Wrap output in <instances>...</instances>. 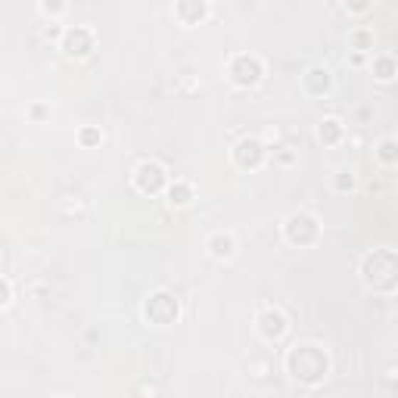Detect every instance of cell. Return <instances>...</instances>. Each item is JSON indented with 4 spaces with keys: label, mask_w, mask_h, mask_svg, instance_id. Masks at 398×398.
I'll return each mask as SVG.
<instances>
[{
    "label": "cell",
    "mask_w": 398,
    "mask_h": 398,
    "mask_svg": "<svg viewBox=\"0 0 398 398\" xmlns=\"http://www.w3.org/2000/svg\"><path fill=\"white\" fill-rule=\"evenodd\" d=\"M370 72L377 81H392L398 75V59L389 53H370Z\"/></svg>",
    "instance_id": "9a60e30c"
},
{
    "label": "cell",
    "mask_w": 398,
    "mask_h": 398,
    "mask_svg": "<svg viewBox=\"0 0 398 398\" xmlns=\"http://www.w3.org/2000/svg\"><path fill=\"white\" fill-rule=\"evenodd\" d=\"M165 197H168V206H172V209H184V206H190V202H193V184L181 181V177H174V181H168Z\"/></svg>",
    "instance_id": "5bb4252c"
},
{
    "label": "cell",
    "mask_w": 398,
    "mask_h": 398,
    "mask_svg": "<svg viewBox=\"0 0 398 398\" xmlns=\"http://www.w3.org/2000/svg\"><path fill=\"white\" fill-rule=\"evenodd\" d=\"M44 115H50V109L44 103H35V106H28V118H35V122H41Z\"/></svg>",
    "instance_id": "7402d4cb"
},
{
    "label": "cell",
    "mask_w": 398,
    "mask_h": 398,
    "mask_svg": "<svg viewBox=\"0 0 398 398\" xmlns=\"http://www.w3.org/2000/svg\"><path fill=\"white\" fill-rule=\"evenodd\" d=\"M283 236L293 246H315L320 240V221L311 211H293L283 224Z\"/></svg>",
    "instance_id": "5b68a950"
},
{
    "label": "cell",
    "mask_w": 398,
    "mask_h": 398,
    "mask_svg": "<svg viewBox=\"0 0 398 398\" xmlns=\"http://www.w3.org/2000/svg\"><path fill=\"white\" fill-rule=\"evenodd\" d=\"M143 318H147V324H152V327H172L174 320L181 318V302H177L174 293L156 290L147 295V302H143Z\"/></svg>",
    "instance_id": "3957f363"
},
{
    "label": "cell",
    "mask_w": 398,
    "mask_h": 398,
    "mask_svg": "<svg viewBox=\"0 0 398 398\" xmlns=\"http://www.w3.org/2000/svg\"><path fill=\"white\" fill-rule=\"evenodd\" d=\"M302 90L308 97H327L333 90V72L327 66H308L302 75Z\"/></svg>",
    "instance_id": "30bf717a"
},
{
    "label": "cell",
    "mask_w": 398,
    "mask_h": 398,
    "mask_svg": "<svg viewBox=\"0 0 398 398\" xmlns=\"http://www.w3.org/2000/svg\"><path fill=\"white\" fill-rule=\"evenodd\" d=\"M342 137H345V125L336 115H327L318 122V140L324 147H336V143H342Z\"/></svg>",
    "instance_id": "4fadbf2b"
},
{
    "label": "cell",
    "mask_w": 398,
    "mask_h": 398,
    "mask_svg": "<svg viewBox=\"0 0 398 398\" xmlns=\"http://www.w3.org/2000/svg\"><path fill=\"white\" fill-rule=\"evenodd\" d=\"M265 156H268V150H265V143H261L258 137H243L231 150L234 165L243 168V172H256V168H261L265 165Z\"/></svg>",
    "instance_id": "52a82bcc"
},
{
    "label": "cell",
    "mask_w": 398,
    "mask_h": 398,
    "mask_svg": "<svg viewBox=\"0 0 398 398\" xmlns=\"http://www.w3.org/2000/svg\"><path fill=\"white\" fill-rule=\"evenodd\" d=\"M355 184H358V177H355L352 172H345V168L330 177V187H333L336 193H352V190H355Z\"/></svg>",
    "instance_id": "ac0fdd59"
},
{
    "label": "cell",
    "mask_w": 398,
    "mask_h": 398,
    "mask_svg": "<svg viewBox=\"0 0 398 398\" xmlns=\"http://www.w3.org/2000/svg\"><path fill=\"white\" fill-rule=\"evenodd\" d=\"M131 177H134V187H137L143 197H156V193H162L168 187V181H172L168 172L156 162V159H143V162L134 168Z\"/></svg>",
    "instance_id": "8992f818"
},
{
    "label": "cell",
    "mask_w": 398,
    "mask_h": 398,
    "mask_svg": "<svg viewBox=\"0 0 398 398\" xmlns=\"http://www.w3.org/2000/svg\"><path fill=\"white\" fill-rule=\"evenodd\" d=\"M227 78H231L234 88H256L265 78V63L256 53H234L227 59Z\"/></svg>",
    "instance_id": "277c9868"
},
{
    "label": "cell",
    "mask_w": 398,
    "mask_h": 398,
    "mask_svg": "<svg viewBox=\"0 0 398 398\" xmlns=\"http://www.w3.org/2000/svg\"><path fill=\"white\" fill-rule=\"evenodd\" d=\"M256 330H258V336L265 342H277L281 336L290 330V320H286V315L281 308H274V305H265V308L258 311V318H256Z\"/></svg>",
    "instance_id": "9c48e42d"
},
{
    "label": "cell",
    "mask_w": 398,
    "mask_h": 398,
    "mask_svg": "<svg viewBox=\"0 0 398 398\" xmlns=\"http://www.w3.org/2000/svg\"><path fill=\"white\" fill-rule=\"evenodd\" d=\"M174 16L181 25H199V22H206V16H209V4L206 0H177Z\"/></svg>",
    "instance_id": "7c38bea8"
},
{
    "label": "cell",
    "mask_w": 398,
    "mask_h": 398,
    "mask_svg": "<svg viewBox=\"0 0 398 398\" xmlns=\"http://www.w3.org/2000/svg\"><path fill=\"white\" fill-rule=\"evenodd\" d=\"M361 281L374 293H395L398 290V252L379 246L361 258Z\"/></svg>",
    "instance_id": "7a4b0ae2"
},
{
    "label": "cell",
    "mask_w": 398,
    "mask_h": 398,
    "mask_svg": "<svg viewBox=\"0 0 398 398\" xmlns=\"http://www.w3.org/2000/svg\"><path fill=\"white\" fill-rule=\"evenodd\" d=\"M206 249H209V256L211 258H218V261H231L236 256V236L231 231H215L206 240Z\"/></svg>",
    "instance_id": "8fae6325"
},
{
    "label": "cell",
    "mask_w": 398,
    "mask_h": 398,
    "mask_svg": "<svg viewBox=\"0 0 398 398\" xmlns=\"http://www.w3.org/2000/svg\"><path fill=\"white\" fill-rule=\"evenodd\" d=\"M374 6V0H345V10H349L352 16H364Z\"/></svg>",
    "instance_id": "44dd1931"
},
{
    "label": "cell",
    "mask_w": 398,
    "mask_h": 398,
    "mask_svg": "<svg viewBox=\"0 0 398 398\" xmlns=\"http://www.w3.org/2000/svg\"><path fill=\"white\" fill-rule=\"evenodd\" d=\"M367 56H370V53H361V50H349V63L355 66V69H358V66H364V63H367Z\"/></svg>",
    "instance_id": "cb8c5ba5"
},
{
    "label": "cell",
    "mask_w": 398,
    "mask_h": 398,
    "mask_svg": "<svg viewBox=\"0 0 398 398\" xmlns=\"http://www.w3.org/2000/svg\"><path fill=\"white\" fill-rule=\"evenodd\" d=\"M41 13H44L47 19H59V16L66 13V0H41Z\"/></svg>",
    "instance_id": "d6986e66"
},
{
    "label": "cell",
    "mask_w": 398,
    "mask_h": 398,
    "mask_svg": "<svg viewBox=\"0 0 398 398\" xmlns=\"http://www.w3.org/2000/svg\"><path fill=\"white\" fill-rule=\"evenodd\" d=\"M10 302H13V283H10V277H4V299H0V305L10 308Z\"/></svg>",
    "instance_id": "603a6c76"
},
{
    "label": "cell",
    "mask_w": 398,
    "mask_h": 398,
    "mask_svg": "<svg viewBox=\"0 0 398 398\" xmlns=\"http://www.w3.org/2000/svg\"><path fill=\"white\" fill-rule=\"evenodd\" d=\"M374 44H377L374 28H364V25H358V28H352V31H349V50H361V53H374Z\"/></svg>",
    "instance_id": "2e32d148"
},
{
    "label": "cell",
    "mask_w": 398,
    "mask_h": 398,
    "mask_svg": "<svg viewBox=\"0 0 398 398\" xmlns=\"http://www.w3.org/2000/svg\"><path fill=\"white\" fill-rule=\"evenodd\" d=\"M59 50L72 59L90 56V50H94V31L84 28V25H72V28H66L63 38H59Z\"/></svg>",
    "instance_id": "ba28073f"
},
{
    "label": "cell",
    "mask_w": 398,
    "mask_h": 398,
    "mask_svg": "<svg viewBox=\"0 0 398 398\" xmlns=\"http://www.w3.org/2000/svg\"><path fill=\"white\" fill-rule=\"evenodd\" d=\"M374 156H377V162L379 165H395L398 162V137H383L377 143V150H374Z\"/></svg>",
    "instance_id": "e0dca14e"
},
{
    "label": "cell",
    "mask_w": 398,
    "mask_h": 398,
    "mask_svg": "<svg viewBox=\"0 0 398 398\" xmlns=\"http://www.w3.org/2000/svg\"><path fill=\"white\" fill-rule=\"evenodd\" d=\"M283 367L293 383L315 389L330 377V355L318 342H295L283 358Z\"/></svg>",
    "instance_id": "6da1fadb"
},
{
    "label": "cell",
    "mask_w": 398,
    "mask_h": 398,
    "mask_svg": "<svg viewBox=\"0 0 398 398\" xmlns=\"http://www.w3.org/2000/svg\"><path fill=\"white\" fill-rule=\"evenodd\" d=\"M100 140H103V131H100V128H81L78 131V143H81V147H97Z\"/></svg>",
    "instance_id": "ffe728a7"
}]
</instances>
